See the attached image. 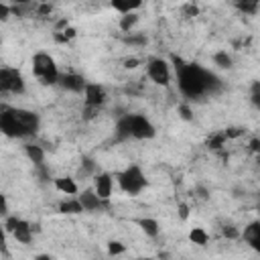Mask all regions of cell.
I'll return each mask as SVG.
<instances>
[{"instance_id": "1", "label": "cell", "mask_w": 260, "mask_h": 260, "mask_svg": "<svg viewBox=\"0 0 260 260\" xmlns=\"http://www.w3.org/2000/svg\"><path fill=\"white\" fill-rule=\"evenodd\" d=\"M177 63H179L177 65V83L185 98H201L211 91V87L217 79L207 69H203L197 63H183V61H177Z\"/></svg>"}, {"instance_id": "2", "label": "cell", "mask_w": 260, "mask_h": 260, "mask_svg": "<svg viewBox=\"0 0 260 260\" xmlns=\"http://www.w3.org/2000/svg\"><path fill=\"white\" fill-rule=\"evenodd\" d=\"M30 63H32V73H35V77H37L43 85H57L61 73H59V69H57L55 59H53L49 53L37 51V53L32 55Z\"/></svg>"}, {"instance_id": "3", "label": "cell", "mask_w": 260, "mask_h": 260, "mask_svg": "<svg viewBox=\"0 0 260 260\" xmlns=\"http://www.w3.org/2000/svg\"><path fill=\"white\" fill-rule=\"evenodd\" d=\"M116 181H118L120 189H122L124 193L132 195V197L138 195V193L146 187L144 173H142L140 167H136V165H130V167H126L124 171H120V173L116 175Z\"/></svg>"}, {"instance_id": "4", "label": "cell", "mask_w": 260, "mask_h": 260, "mask_svg": "<svg viewBox=\"0 0 260 260\" xmlns=\"http://www.w3.org/2000/svg\"><path fill=\"white\" fill-rule=\"evenodd\" d=\"M4 228L6 232L12 234V238L18 244H30L32 242V225L16 215H6L4 217Z\"/></svg>"}, {"instance_id": "5", "label": "cell", "mask_w": 260, "mask_h": 260, "mask_svg": "<svg viewBox=\"0 0 260 260\" xmlns=\"http://www.w3.org/2000/svg\"><path fill=\"white\" fill-rule=\"evenodd\" d=\"M0 91H4V93H22L24 91V79L18 69H14V67L0 69Z\"/></svg>"}, {"instance_id": "6", "label": "cell", "mask_w": 260, "mask_h": 260, "mask_svg": "<svg viewBox=\"0 0 260 260\" xmlns=\"http://www.w3.org/2000/svg\"><path fill=\"white\" fill-rule=\"evenodd\" d=\"M146 73H148L150 81H154L156 85H169L171 83V65L162 57H152L146 63Z\"/></svg>"}, {"instance_id": "7", "label": "cell", "mask_w": 260, "mask_h": 260, "mask_svg": "<svg viewBox=\"0 0 260 260\" xmlns=\"http://www.w3.org/2000/svg\"><path fill=\"white\" fill-rule=\"evenodd\" d=\"M0 130L8 136V138H24V130L22 126L18 124L16 116H14V110L8 108V106H2V112H0Z\"/></svg>"}, {"instance_id": "8", "label": "cell", "mask_w": 260, "mask_h": 260, "mask_svg": "<svg viewBox=\"0 0 260 260\" xmlns=\"http://www.w3.org/2000/svg\"><path fill=\"white\" fill-rule=\"evenodd\" d=\"M130 124H132V138L136 140H150L156 134L152 122L142 114H130Z\"/></svg>"}, {"instance_id": "9", "label": "cell", "mask_w": 260, "mask_h": 260, "mask_svg": "<svg viewBox=\"0 0 260 260\" xmlns=\"http://www.w3.org/2000/svg\"><path fill=\"white\" fill-rule=\"evenodd\" d=\"M106 89L100 85V83H87L85 89H83V102H85V108H91V110H98L104 102H106Z\"/></svg>"}, {"instance_id": "10", "label": "cell", "mask_w": 260, "mask_h": 260, "mask_svg": "<svg viewBox=\"0 0 260 260\" xmlns=\"http://www.w3.org/2000/svg\"><path fill=\"white\" fill-rule=\"evenodd\" d=\"M12 110H14V116H16V120H18V124L22 126V130H24L26 136H30V134H35V132L39 130L41 120H39V116H37L35 112L22 110V108H12Z\"/></svg>"}, {"instance_id": "11", "label": "cell", "mask_w": 260, "mask_h": 260, "mask_svg": "<svg viewBox=\"0 0 260 260\" xmlns=\"http://www.w3.org/2000/svg\"><path fill=\"white\" fill-rule=\"evenodd\" d=\"M57 85H59L61 89H65V91H71V93H81V91L85 89L87 81H85L81 75H77V73H61V75H59Z\"/></svg>"}, {"instance_id": "12", "label": "cell", "mask_w": 260, "mask_h": 260, "mask_svg": "<svg viewBox=\"0 0 260 260\" xmlns=\"http://www.w3.org/2000/svg\"><path fill=\"white\" fill-rule=\"evenodd\" d=\"M77 199L81 201V205H83L85 211H98V209H102L104 205H108V201L102 199L95 189H83V191H79V193H77Z\"/></svg>"}, {"instance_id": "13", "label": "cell", "mask_w": 260, "mask_h": 260, "mask_svg": "<svg viewBox=\"0 0 260 260\" xmlns=\"http://www.w3.org/2000/svg\"><path fill=\"white\" fill-rule=\"evenodd\" d=\"M93 189L98 191V195L102 199H110L112 197V189H114V179L110 173H98L93 175Z\"/></svg>"}, {"instance_id": "14", "label": "cell", "mask_w": 260, "mask_h": 260, "mask_svg": "<svg viewBox=\"0 0 260 260\" xmlns=\"http://www.w3.org/2000/svg\"><path fill=\"white\" fill-rule=\"evenodd\" d=\"M256 254H260V221H250L240 236Z\"/></svg>"}, {"instance_id": "15", "label": "cell", "mask_w": 260, "mask_h": 260, "mask_svg": "<svg viewBox=\"0 0 260 260\" xmlns=\"http://www.w3.org/2000/svg\"><path fill=\"white\" fill-rule=\"evenodd\" d=\"M53 185H55L57 191H61L65 195H77L79 193V187H77L75 179H71V177H59V179L53 181Z\"/></svg>"}, {"instance_id": "16", "label": "cell", "mask_w": 260, "mask_h": 260, "mask_svg": "<svg viewBox=\"0 0 260 260\" xmlns=\"http://www.w3.org/2000/svg\"><path fill=\"white\" fill-rule=\"evenodd\" d=\"M110 4L120 14H128V12H136L142 6V0H112Z\"/></svg>"}, {"instance_id": "17", "label": "cell", "mask_w": 260, "mask_h": 260, "mask_svg": "<svg viewBox=\"0 0 260 260\" xmlns=\"http://www.w3.org/2000/svg\"><path fill=\"white\" fill-rule=\"evenodd\" d=\"M132 136V124H130V114L118 118L116 122V138L118 140H126Z\"/></svg>"}, {"instance_id": "18", "label": "cell", "mask_w": 260, "mask_h": 260, "mask_svg": "<svg viewBox=\"0 0 260 260\" xmlns=\"http://www.w3.org/2000/svg\"><path fill=\"white\" fill-rule=\"evenodd\" d=\"M136 223H138V228H140L148 238H156V236L160 234V225H158V221H156L154 217H142V219H138Z\"/></svg>"}, {"instance_id": "19", "label": "cell", "mask_w": 260, "mask_h": 260, "mask_svg": "<svg viewBox=\"0 0 260 260\" xmlns=\"http://www.w3.org/2000/svg\"><path fill=\"white\" fill-rule=\"evenodd\" d=\"M24 154L28 156V160H30L35 167L43 165V160H45V150H43L39 144H24Z\"/></svg>"}, {"instance_id": "20", "label": "cell", "mask_w": 260, "mask_h": 260, "mask_svg": "<svg viewBox=\"0 0 260 260\" xmlns=\"http://www.w3.org/2000/svg\"><path fill=\"white\" fill-rule=\"evenodd\" d=\"M138 14L136 12H128V14H122L120 16V22H118V26H120V30L122 32H132L134 30V26L138 24Z\"/></svg>"}, {"instance_id": "21", "label": "cell", "mask_w": 260, "mask_h": 260, "mask_svg": "<svg viewBox=\"0 0 260 260\" xmlns=\"http://www.w3.org/2000/svg\"><path fill=\"white\" fill-rule=\"evenodd\" d=\"M59 211H61V213H81V211H85V209H83L81 201H79L77 195H75L73 199L61 201V203H59Z\"/></svg>"}, {"instance_id": "22", "label": "cell", "mask_w": 260, "mask_h": 260, "mask_svg": "<svg viewBox=\"0 0 260 260\" xmlns=\"http://www.w3.org/2000/svg\"><path fill=\"white\" fill-rule=\"evenodd\" d=\"M211 59H213V65L219 69H232V65H234V59L228 51H217V53H213Z\"/></svg>"}, {"instance_id": "23", "label": "cell", "mask_w": 260, "mask_h": 260, "mask_svg": "<svg viewBox=\"0 0 260 260\" xmlns=\"http://www.w3.org/2000/svg\"><path fill=\"white\" fill-rule=\"evenodd\" d=\"M189 242L195 244V246H207L209 234H207L203 228H193V230L189 232Z\"/></svg>"}, {"instance_id": "24", "label": "cell", "mask_w": 260, "mask_h": 260, "mask_svg": "<svg viewBox=\"0 0 260 260\" xmlns=\"http://www.w3.org/2000/svg\"><path fill=\"white\" fill-rule=\"evenodd\" d=\"M234 4L242 14H256L258 6H260V0H236Z\"/></svg>"}, {"instance_id": "25", "label": "cell", "mask_w": 260, "mask_h": 260, "mask_svg": "<svg viewBox=\"0 0 260 260\" xmlns=\"http://www.w3.org/2000/svg\"><path fill=\"white\" fill-rule=\"evenodd\" d=\"M124 252H126V246L122 242H118V240L108 242V254L110 256H118V254H124Z\"/></svg>"}, {"instance_id": "26", "label": "cell", "mask_w": 260, "mask_h": 260, "mask_svg": "<svg viewBox=\"0 0 260 260\" xmlns=\"http://www.w3.org/2000/svg\"><path fill=\"white\" fill-rule=\"evenodd\" d=\"M225 132H221V134H213L209 140H207V146L209 148H221L223 146V142H225Z\"/></svg>"}, {"instance_id": "27", "label": "cell", "mask_w": 260, "mask_h": 260, "mask_svg": "<svg viewBox=\"0 0 260 260\" xmlns=\"http://www.w3.org/2000/svg\"><path fill=\"white\" fill-rule=\"evenodd\" d=\"M124 43L126 45H136V47H142V45H146V37H142V35H128L126 39H124Z\"/></svg>"}, {"instance_id": "28", "label": "cell", "mask_w": 260, "mask_h": 260, "mask_svg": "<svg viewBox=\"0 0 260 260\" xmlns=\"http://www.w3.org/2000/svg\"><path fill=\"white\" fill-rule=\"evenodd\" d=\"M223 236L230 238V240H238V238L242 236V232H240L236 225H225V228H223Z\"/></svg>"}, {"instance_id": "29", "label": "cell", "mask_w": 260, "mask_h": 260, "mask_svg": "<svg viewBox=\"0 0 260 260\" xmlns=\"http://www.w3.org/2000/svg\"><path fill=\"white\" fill-rule=\"evenodd\" d=\"M179 116L183 118V120H193V112H191V108L187 106V104H179Z\"/></svg>"}, {"instance_id": "30", "label": "cell", "mask_w": 260, "mask_h": 260, "mask_svg": "<svg viewBox=\"0 0 260 260\" xmlns=\"http://www.w3.org/2000/svg\"><path fill=\"white\" fill-rule=\"evenodd\" d=\"M37 12H39V14H51V12H53V6H51L49 2H43V4H39Z\"/></svg>"}, {"instance_id": "31", "label": "cell", "mask_w": 260, "mask_h": 260, "mask_svg": "<svg viewBox=\"0 0 260 260\" xmlns=\"http://www.w3.org/2000/svg\"><path fill=\"white\" fill-rule=\"evenodd\" d=\"M8 14H10V6H8L6 2H2V4H0V18H2V20H8Z\"/></svg>"}, {"instance_id": "32", "label": "cell", "mask_w": 260, "mask_h": 260, "mask_svg": "<svg viewBox=\"0 0 260 260\" xmlns=\"http://www.w3.org/2000/svg\"><path fill=\"white\" fill-rule=\"evenodd\" d=\"M124 67H126V69H136V67H138V59H136V57L124 59Z\"/></svg>"}, {"instance_id": "33", "label": "cell", "mask_w": 260, "mask_h": 260, "mask_svg": "<svg viewBox=\"0 0 260 260\" xmlns=\"http://www.w3.org/2000/svg\"><path fill=\"white\" fill-rule=\"evenodd\" d=\"M83 171H85V173H93V171H95V165H93V160H89V158H83Z\"/></svg>"}, {"instance_id": "34", "label": "cell", "mask_w": 260, "mask_h": 260, "mask_svg": "<svg viewBox=\"0 0 260 260\" xmlns=\"http://www.w3.org/2000/svg\"><path fill=\"white\" fill-rule=\"evenodd\" d=\"M179 215H181V219H187L189 217V207L185 203H179Z\"/></svg>"}, {"instance_id": "35", "label": "cell", "mask_w": 260, "mask_h": 260, "mask_svg": "<svg viewBox=\"0 0 260 260\" xmlns=\"http://www.w3.org/2000/svg\"><path fill=\"white\" fill-rule=\"evenodd\" d=\"M240 134H242L240 128H228V130H225V136H228V138H236V136H240Z\"/></svg>"}, {"instance_id": "36", "label": "cell", "mask_w": 260, "mask_h": 260, "mask_svg": "<svg viewBox=\"0 0 260 260\" xmlns=\"http://www.w3.org/2000/svg\"><path fill=\"white\" fill-rule=\"evenodd\" d=\"M250 100H252V106H254L256 110H260V91H254Z\"/></svg>"}, {"instance_id": "37", "label": "cell", "mask_w": 260, "mask_h": 260, "mask_svg": "<svg viewBox=\"0 0 260 260\" xmlns=\"http://www.w3.org/2000/svg\"><path fill=\"white\" fill-rule=\"evenodd\" d=\"M250 148H252L256 154H260V138H254V140L250 142Z\"/></svg>"}, {"instance_id": "38", "label": "cell", "mask_w": 260, "mask_h": 260, "mask_svg": "<svg viewBox=\"0 0 260 260\" xmlns=\"http://www.w3.org/2000/svg\"><path fill=\"white\" fill-rule=\"evenodd\" d=\"M2 215L6 217L8 215V201H6V197L2 195Z\"/></svg>"}, {"instance_id": "39", "label": "cell", "mask_w": 260, "mask_h": 260, "mask_svg": "<svg viewBox=\"0 0 260 260\" xmlns=\"http://www.w3.org/2000/svg\"><path fill=\"white\" fill-rule=\"evenodd\" d=\"M8 2H12L14 6H22V4H28L30 0H8Z\"/></svg>"}, {"instance_id": "40", "label": "cell", "mask_w": 260, "mask_h": 260, "mask_svg": "<svg viewBox=\"0 0 260 260\" xmlns=\"http://www.w3.org/2000/svg\"><path fill=\"white\" fill-rule=\"evenodd\" d=\"M254 91H260V81H254V83H252V93H254Z\"/></svg>"}]
</instances>
